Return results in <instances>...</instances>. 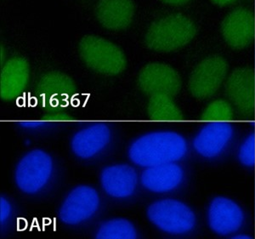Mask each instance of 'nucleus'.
Here are the masks:
<instances>
[{
	"label": "nucleus",
	"instance_id": "1",
	"mask_svg": "<svg viewBox=\"0 0 255 239\" xmlns=\"http://www.w3.org/2000/svg\"><path fill=\"white\" fill-rule=\"evenodd\" d=\"M187 152V143L174 131H156L138 138L128 149V157L140 167L156 166L181 160Z\"/></svg>",
	"mask_w": 255,
	"mask_h": 239
},
{
	"label": "nucleus",
	"instance_id": "2",
	"mask_svg": "<svg viewBox=\"0 0 255 239\" xmlns=\"http://www.w3.org/2000/svg\"><path fill=\"white\" fill-rule=\"evenodd\" d=\"M196 33V26L189 18L174 14L151 24L145 35V44L155 51L171 52L186 46Z\"/></svg>",
	"mask_w": 255,
	"mask_h": 239
},
{
	"label": "nucleus",
	"instance_id": "3",
	"mask_svg": "<svg viewBox=\"0 0 255 239\" xmlns=\"http://www.w3.org/2000/svg\"><path fill=\"white\" fill-rule=\"evenodd\" d=\"M79 54L88 67L97 73L117 75L127 64L125 54L116 44L96 36H85L79 43Z\"/></svg>",
	"mask_w": 255,
	"mask_h": 239
},
{
	"label": "nucleus",
	"instance_id": "4",
	"mask_svg": "<svg viewBox=\"0 0 255 239\" xmlns=\"http://www.w3.org/2000/svg\"><path fill=\"white\" fill-rule=\"evenodd\" d=\"M148 219L158 229L172 235H184L194 229L197 219L191 208L176 199L158 200L147 210Z\"/></svg>",
	"mask_w": 255,
	"mask_h": 239
},
{
	"label": "nucleus",
	"instance_id": "5",
	"mask_svg": "<svg viewBox=\"0 0 255 239\" xmlns=\"http://www.w3.org/2000/svg\"><path fill=\"white\" fill-rule=\"evenodd\" d=\"M53 172V161L47 152L33 150L18 163L15 181L18 188L27 194H34L49 182Z\"/></svg>",
	"mask_w": 255,
	"mask_h": 239
},
{
	"label": "nucleus",
	"instance_id": "6",
	"mask_svg": "<svg viewBox=\"0 0 255 239\" xmlns=\"http://www.w3.org/2000/svg\"><path fill=\"white\" fill-rule=\"evenodd\" d=\"M228 73V64L221 56H209L201 61L192 71L189 90L197 99L210 98L223 85Z\"/></svg>",
	"mask_w": 255,
	"mask_h": 239
},
{
	"label": "nucleus",
	"instance_id": "7",
	"mask_svg": "<svg viewBox=\"0 0 255 239\" xmlns=\"http://www.w3.org/2000/svg\"><path fill=\"white\" fill-rule=\"evenodd\" d=\"M76 94V86L64 73L51 72L42 77L37 87V97L49 112H60L69 105Z\"/></svg>",
	"mask_w": 255,
	"mask_h": 239
},
{
	"label": "nucleus",
	"instance_id": "8",
	"mask_svg": "<svg viewBox=\"0 0 255 239\" xmlns=\"http://www.w3.org/2000/svg\"><path fill=\"white\" fill-rule=\"evenodd\" d=\"M138 85L144 93L151 97L165 95L173 97L180 92L181 79L173 67L154 62L146 65L140 71Z\"/></svg>",
	"mask_w": 255,
	"mask_h": 239
},
{
	"label": "nucleus",
	"instance_id": "9",
	"mask_svg": "<svg viewBox=\"0 0 255 239\" xmlns=\"http://www.w3.org/2000/svg\"><path fill=\"white\" fill-rule=\"evenodd\" d=\"M226 92L241 115L252 117L255 112V75L252 68L233 71L226 80Z\"/></svg>",
	"mask_w": 255,
	"mask_h": 239
},
{
	"label": "nucleus",
	"instance_id": "10",
	"mask_svg": "<svg viewBox=\"0 0 255 239\" xmlns=\"http://www.w3.org/2000/svg\"><path fill=\"white\" fill-rule=\"evenodd\" d=\"M100 199L96 190L89 186H79L71 191L61 205L59 216L65 224L85 222L96 214Z\"/></svg>",
	"mask_w": 255,
	"mask_h": 239
},
{
	"label": "nucleus",
	"instance_id": "11",
	"mask_svg": "<svg viewBox=\"0 0 255 239\" xmlns=\"http://www.w3.org/2000/svg\"><path fill=\"white\" fill-rule=\"evenodd\" d=\"M244 210L231 199L217 197L209 204V228L220 236H231L237 234L244 226Z\"/></svg>",
	"mask_w": 255,
	"mask_h": 239
},
{
	"label": "nucleus",
	"instance_id": "12",
	"mask_svg": "<svg viewBox=\"0 0 255 239\" xmlns=\"http://www.w3.org/2000/svg\"><path fill=\"white\" fill-rule=\"evenodd\" d=\"M221 32L226 44L234 50H243L252 44L255 35V19L249 9L238 8L224 19Z\"/></svg>",
	"mask_w": 255,
	"mask_h": 239
},
{
	"label": "nucleus",
	"instance_id": "13",
	"mask_svg": "<svg viewBox=\"0 0 255 239\" xmlns=\"http://www.w3.org/2000/svg\"><path fill=\"white\" fill-rule=\"evenodd\" d=\"M233 135L234 128L229 122H209L195 136L193 147L203 158H216L228 147Z\"/></svg>",
	"mask_w": 255,
	"mask_h": 239
},
{
	"label": "nucleus",
	"instance_id": "14",
	"mask_svg": "<svg viewBox=\"0 0 255 239\" xmlns=\"http://www.w3.org/2000/svg\"><path fill=\"white\" fill-rule=\"evenodd\" d=\"M137 174L128 164H116L102 170L101 182L108 195L116 199H125L133 194L137 186Z\"/></svg>",
	"mask_w": 255,
	"mask_h": 239
},
{
	"label": "nucleus",
	"instance_id": "15",
	"mask_svg": "<svg viewBox=\"0 0 255 239\" xmlns=\"http://www.w3.org/2000/svg\"><path fill=\"white\" fill-rule=\"evenodd\" d=\"M184 170L175 163L148 167L141 175V183L146 189L157 193H169L180 187Z\"/></svg>",
	"mask_w": 255,
	"mask_h": 239
},
{
	"label": "nucleus",
	"instance_id": "16",
	"mask_svg": "<svg viewBox=\"0 0 255 239\" xmlns=\"http://www.w3.org/2000/svg\"><path fill=\"white\" fill-rule=\"evenodd\" d=\"M29 79V65L22 57H14L3 65L0 73V97L15 99L23 92Z\"/></svg>",
	"mask_w": 255,
	"mask_h": 239
},
{
	"label": "nucleus",
	"instance_id": "17",
	"mask_svg": "<svg viewBox=\"0 0 255 239\" xmlns=\"http://www.w3.org/2000/svg\"><path fill=\"white\" fill-rule=\"evenodd\" d=\"M111 140L110 128L105 123H96L82 129L73 136L71 146L79 158H92L108 146Z\"/></svg>",
	"mask_w": 255,
	"mask_h": 239
},
{
	"label": "nucleus",
	"instance_id": "18",
	"mask_svg": "<svg viewBox=\"0 0 255 239\" xmlns=\"http://www.w3.org/2000/svg\"><path fill=\"white\" fill-rule=\"evenodd\" d=\"M134 13L133 0H101L96 16L102 26L110 30H122L129 26Z\"/></svg>",
	"mask_w": 255,
	"mask_h": 239
},
{
	"label": "nucleus",
	"instance_id": "19",
	"mask_svg": "<svg viewBox=\"0 0 255 239\" xmlns=\"http://www.w3.org/2000/svg\"><path fill=\"white\" fill-rule=\"evenodd\" d=\"M148 115L154 121H182L183 114L171 97L165 95L152 96L147 107Z\"/></svg>",
	"mask_w": 255,
	"mask_h": 239
},
{
	"label": "nucleus",
	"instance_id": "20",
	"mask_svg": "<svg viewBox=\"0 0 255 239\" xmlns=\"http://www.w3.org/2000/svg\"><path fill=\"white\" fill-rule=\"evenodd\" d=\"M137 232L130 222L126 219H113L105 222L99 228L96 239H135Z\"/></svg>",
	"mask_w": 255,
	"mask_h": 239
},
{
	"label": "nucleus",
	"instance_id": "21",
	"mask_svg": "<svg viewBox=\"0 0 255 239\" xmlns=\"http://www.w3.org/2000/svg\"><path fill=\"white\" fill-rule=\"evenodd\" d=\"M234 112L229 102L216 100L208 105L203 111L201 120L206 122H230L233 120Z\"/></svg>",
	"mask_w": 255,
	"mask_h": 239
},
{
	"label": "nucleus",
	"instance_id": "22",
	"mask_svg": "<svg viewBox=\"0 0 255 239\" xmlns=\"http://www.w3.org/2000/svg\"><path fill=\"white\" fill-rule=\"evenodd\" d=\"M238 160L244 166L251 168L255 165V134L245 138L238 149Z\"/></svg>",
	"mask_w": 255,
	"mask_h": 239
},
{
	"label": "nucleus",
	"instance_id": "23",
	"mask_svg": "<svg viewBox=\"0 0 255 239\" xmlns=\"http://www.w3.org/2000/svg\"><path fill=\"white\" fill-rule=\"evenodd\" d=\"M11 214V206L7 199L1 198L0 199V222L4 223L10 216Z\"/></svg>",
	"mask_w": 255,
	"mask_h": 239
},
{
	"label": "nucleus",
	"instance_id": "24",
	"mask_svg": "<svg viewBox=\"0 0 255 239\" xmlns=\"http://www.w3.org/2000/svg\"><path fill=\"white\" fill-rule=\"evenodd\" d=\"M44 122L49 121H70L73 120V118L70 117L67 114H62L61 112H50L43 118Z\"/></svg>",
	"mask_w": 255,
	"mask_h": 239
},
{
	"label": "nucleus",
	"instance_id": "25",
	"mask_svg": "<svg viewBox=\"0 0 255 239\" xmlns=\"http://www.w3.org/2000/svg\"><path fill=\"white\" fill-rule=\"evenodd\" d=\"M44 124H45V122H39V121H27V122H20V125L24 128H38Z\"/></svg>",
	"mask_w": 255,
	"mask_h": 239
},
{
	"label": "nucleus",
	"instance_id": "26",
	"mask_svg": "<svg viewBox=\"0 0 255 239\" xmlns=\"http://www.w3.org/2000/svg\"><path fill=\"white\" fill-rule=\"evenodd\" d=\"M238 0H212L213 3H215L216 5L225 7V6L231 5L232 3H235Z\"/></svg>",
	"mask_w": 255,
	"mask_h": 239
},
{
	"label": "nucleus",
	"instance_id": "27",
	"mask_svg": "<svg viewBox=\"0 0 255 239\" xmlns=\"http://www.w3.org/2000/svg\"><path fill=\"white\" fill-rule=\"evenodd\" d=\"M162 1L164 3H168V4H171V5L179 6L188 3L190 0H162Z\"/></svg>",
	"mask_w": 255,
	"mask_h": 239
},
{
	"label": "nucleus",
	"instance_id": "28",
	"mask_svg": "<svg viewBox=\"0 0 255 239\" xmlns=\"http://www.w3.org/2000/svg\"><path fill=\"white\" fill-rule=\"evenodd\" d=\"M1 64H3V60H4V50L3 46H1Z\"/></svg>",
	"mask_w": 255,
	"mask_h": 239
},
{
	"label": "nucleus",
	"instance_id": "29",
	"mask_svg": "<svg viewBox=\"0 0 255 239\" xmlns=\"http://www.w3.org/2000/svg\"><path fill=\"white\" fill-rule=\"evenodd\" d=\"M234 239H250V237L249 236H245V235H238V236H234L233 237Z\"/></svg>",
	"mask_w": 255,
	"mask_h": 239
},
{
	"label": "nucleus",
	"instance_id": "30",
	"mask_svg": "<svg viewBox=\"0 0 255 239\" xmlns=\"http://www.w3.org/2000/svg\"></svg>",
	"mask_w": 255,
	"mask_h": 239
},
{
	"label": "nucleus",
	"instance_id": "31",
	"mask_svg": "<svg viewBox=\"0 0 255 239\" xmlns=\"http://www.w3.org/2000/svg\"></svg>",
	"mask_w": 255,
	"mask_h": 239
}]
</instances>
